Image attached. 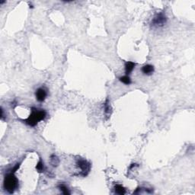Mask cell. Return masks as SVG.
<instances>
[{"instance_id": "obj_10", "label": "cell", "mask_w": 195, "mask_h": 195, "mask_svg": "<svg viewBox=\"0 0 195 195\" xmlns=\"http://www.w3.org/2000/svg\"><path fill=\"white\" fill-rule=\"evenodd\" d=\"M104 107H105V114H107V115H110L111 114V105L109 104V100L108 99H106V101L104 104Z\"/></svg>"}, {"instance_id": "obj_7", "label": "cell", "mask_w": 195, "mask_h": 195, "mask_svg": "<svg viewBox=\"0 0 195 195\" xmlns=\"http://www.w3.org/2000/svg\"><path fill=\"white\" fill-rule=\"evenodd\" d=\"M135 66H136V63H133V62H131V61H128L125 63V73H126L127 76H128L129 74H130L133 72V70L134 69Z\"/></svg>"}, {"instance_id": "obj_2", "label": "cell", "mask_w": 195, "mask_h": 195, "mask_svg": "<svg viewBox=\"0 0 195 195\" xmlns=\"http://www.w3.org/2000/svg\"><path fill=\"white\" fill-rule=\"evenodd\" d=\"M3 186L5 191H8L9 194H12L18 187V180L17 177L15 175L14 172H11L7 174L4 178Z\"/></svg>"}, {"instance_id": "obj_4", "label": "cell", "mask_w": 195, "mask_h": 195, "mask_svg": "<svg viewBox=\"0 0 195 195\" xmlns=\"http://www.w3.org/2000/svg\"><path fill=\"white\" fill-rule=\"evenodd\" d=\"M76 166L78 168H79L81 170L80 172V175L82 176H86L87 174L89 173L91 170V165L88 161H86V159H79L76 161Z\"/></svg>"}, {"instance_id": "obj_3", "label": "cell", "mask_w": 195, "mask_h": 195, "mask_svg": "<svg viewBox=\"0 0 195 195\" xmlns=\"http://www.w3.org/2000/svg\"><path fill=\"white\" fill-rule=\"evenodd\" d=\"M167 22V17L163 12H159L155 15L151 21V25L154 27H163Z\"/></svg>"}, {"instance_id": "obj_8", "label": "cell", "mask_w": 195, "mask_h": 195, "mask_svg": "<svg viewBox=\"0 0 195 195\" xmlns=\"http://www.w3.org/2000/svg\"><path fill=\"white\" fill-rule=\"evenodd\" d=\"M114 192L118 194L124 195L126 194V189L124 188L121 185H118V184L114 186Z\"/></svg>"}, {"instance_id": "obj_13", "label": "cell", "mask_w": 195, "mask_h": 195, "mask_svg": "<svg viewBox=\"0 0 195 195\" xmlns=\"http://www.w3.org/2000/svg\"><path fill=\"white\" fill-rule=\"evenodd\" d=\"M36 169L38 170V172H43L44 171V162L42 161V160L40 159V161H38V163L37 164V166H36Z\"/></svg>"}, {"instance_id": "obj_9", "label": "cell", "mask_w": 195, "mask_h": 195, "mask_svg": "<svg viewBox=\"0 0 195 195\" xmlns=\"http://www.w3.org/2000/svg\"><path fill=\"white\" fill-rule=\"evenodd\" d=\"M119 80L120 82H121L122 83H124V84L127 85V86H129V85L131 84V79H130V76H127V75L120 77Z\"/></svg>"}, {"instance_id": "obj_12", "label": "cell", "mask_w": 195, "mask_h": 195, "mask_svg": "<svg viewBox=\"0 0 195 195\" xmlns=\"http://www.w3.org/2000/svg\"><path fill=\"white\" fill-rule=\"evenodd\" d=\"M51 165L55 167V166H57L58 165H59L60 160L57 155H52L51 156Z\"/></svg>"}, {"instance_id": "obj_11", "label": "cell", "mask_w": 195, "mask_h": 195, "mask_svg": "<svg viewBox=\"0 0 195 195\" xmlns=\"http://www.w3.org/2000/svg\"><path fill=\"white\" fill-rule=\"evenodd\" d=\"M59 189L60 190V191L63 194H70V192H69V189L64 184H60V185L58 186Z\"/></svg>"}, {"instance_id": "obj_14", "label": "cell", "mask_w": 195, "mask_h": 195, "mask_svg": "<svg viewBox=\"0 0 195 195\" xmlns=\"http://www.w3.org/2000/svg\"><path fill=\"white\" fill-rule=\"evenodd\" d=\"M5 2V1H0V4H3Z\"/></svg>"}, {"instance_id": "obj_6", "label": "cell", "mask_w": 195, "mask_h": 195, "mask_svg": "<svg viewBox=\"0 0 195 195\" xmlns=\"http://www.w3.org/2000/svg\"><path fill=\"white\" fill-rule=\"evenodd\" d=\"M141 71L146 76H151L152 74L154 73V71H155V68H154L153 66L150 65V64H147V65L143 66L142 67V69H141Z\"/></svg>"}, {"instance_id": "obj_1", "label": "cell", "mask_w": 195, "mask_h": 195, "mask_svg": "<svg viewBox=\"0 0 195 195\" xmlns=\"http://www.w3.org/2000/svg\"><path fill=\"white\" fill-rule=\"evenodd\" d=\"M47 117L46 111L42 109L31 108V113L27 119L25 120V124L31 127H35L41 120H44Z\"/></svg>"}, {"instance_id": "obj_5", "label": "cell", "mask_w": 195, "mask_h": 195, "mask_svg": "<svg viewBox=\"0 0 195 195\" xmlns=\"http://www.w3.org/2000/svg\"><path fill=\"white\" fill-rule=\"evenodd\" d=\"M47 90L44 88H39L36 90L35 92V97L36 99L38 100V101L40 102H43V101H45V99H47Z\"/></svg>"}]
</instances>
